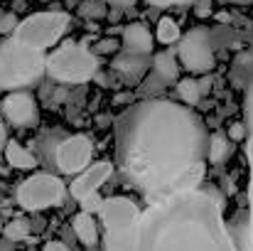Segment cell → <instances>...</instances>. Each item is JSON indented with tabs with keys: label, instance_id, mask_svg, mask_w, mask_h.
<instances>
[{
	"label": "cell",
	"instance_id": "11",
	"mask_svg": "<svg viewBox=\"0 0 253 251\" xmlns=\"http://www.w3.org/2000/svg\"><path fill=\"white\" fill-rule=\"evenodd\" d=\"M138 212H140V207L133 200H128V197H108V200L101 202L96 214H101L103 229H123V227L133 224Z\"/></svg>",
	"mask_w": 253,
	"mask_h": 251
},
{
	"label": "cell",
	"instance_id": "5",
	"mask_svg": "<svg viewBox=\"0 0 253 251\" xmlns=\"http://www.w3.org/2000/svg\"><path fill=\"white\" fill-rule=\"evenodd\" d=\"M96 69H98L96 54L79 42L62 45L49 57H44V74H49L52 82L67 84V86L86 84L96 77Z\"/></svg>",
	"mask_w": 253,
	"mask_h": 251
},
{
	"label": "cell",
	"instance_id": "14",
	"mask_svg": "<svg viewBox=\"0 0 253 251\" xmlns=\"http://www.w3.org/2000/svg\"><path fill=\"white\" fill-rule=\"evenodd\" d=\"M121 52L128 54H153V37L150 30L140 22H133L123 30V40H121Z\"/></svg>",
	"mask_w": 253,
	"mask_h": 251
},
{
	"label": "cell",
	"instance_id": "12",
	"mask_svg": "<svg viewBox=\"0 0 253 251\" xmlns=\"http://www.w3.org/2000/svg\"><path fill=\"white\" fill-rule=\"evenodd\" d=\"M111 172H113V165L106 163V160L84 167V170L79 172V177H77V180L72 182V187H69L72 197H74L77 202H82V200H86V197L98 195V187L111 177Z\"/></svg>",
	"mask_w": 253,
	"mask_h": 251
},
{
	"label": "cell",
	"instance_id": "22",
	"mask_svg": "<svg viewBox=\"0 0 253 251\" xmlns=\"http://www.w3.org/2000/svg\"><path fill=\"white\" fill-rule=\"evenodd\" d=\"M158 37H160V42L163 45H172V42H177L182 35H179V25L172 20V17H163L160 20V25H158Z\"/></svg>",
	"mask_w": 253,
	"mask_h": 251
},
{
	"label": "cell",
	"instance_id": "18",
	"mask_svg": "<svg viewBox=\"0 0 253 251\" xmlns=\"http://www.w3.org/2000/svg\"><path fill=\"white\" fill-rule=\"evenodd\" d=\"M150 64H153V74L165 84V86H169V84L177 82V77H179V67H177V59H174L169 52H160V54H155Z\"/></svg>",
	"mask_w": 253,
	"mask_h": 251
},
{
	"label": "cell",
	"instance_id": "13",
	"mask_svg": "<svg viewBox=\"0 0 253 251\" xmlns=\"http://www.w3.org/2000/svg\"><path fill=\"white\" fill-rule=\"evenodd\" d=\"M153 54H128V52H118L111 62V69L121 77V82L128 86H135L145 79L148 69H150V59Z\"/></svg>",
	"mask_w": 253,
	"mask_h": 251
},
{
	"label": "cell",
	"instance_id": "15",
	"mask_svg": "<svg viewBox=\"0 0 253 251\" xmlns=\"http://www.w3.org/2000/svg\"><path fill=\"white\" fill-rule=\"evenodd\" d=\"M229 77H231L234 86H239V89H246V86L253 82V30H249L246 50L234 57Z\"/></svg>",
	"mask_w": 253,
	"mask_h": 251
},
{
	"label": "cell",
	"instance_id": "4",
	"mask_svg": "<svg viewBox=\"0 0 253 251\" xmlns=\"http://www.w3.org/2000/svg\"><path fill=\"white\" fill-rule=\"evenodd\" d=\"M44 77V52L17 40L0 42V91L37 86Z\"/></svg>",
	"mask_w": 253,
	"mask_h": 251
},
{
	"label": "cell",
	"instance_id": "23",
	"mask_svg": "<svg viewBox=\"0 0 253 251\" xmlns=\"http://www.w3.org/2000/svg\"><path fill=\"white\" fill-rule=\"evenodd\" d=\"M79 17H84V20H101V17H106V2L103 0H84L79 5Z\"/></svg>",
	"mask_w": 253,
	"mask_h": 251
},
{
	"label": "cell",
	"instance_id": "8",
	"mask_svg": "<svg viewBox=\"0 0 253 251\" xmlns=\"http://www.w3.org/2000/svg\"><path fill=\"white\" fill-rule=\"evenodd\" d=\"M244 126H246V155L251 165V182H249V212H241L236 222L229 227L241 251H253V82L244 89Z\"/></svg>",
	"mask_w": 253,
	"mask_h": 251
},
{
	"label": "cell",
	"instance_id": "33",
	"mask_svg": "<svg viewBox=\"0 0 253 251\" xmlns=\"http://www.w3.org/2000/svg\"><path fill=\"white\" fill-rule=\"evenodd\" d=\"M221 2H229V5H251L253 0H221Z\"/></svg>",
	"mask_w": 253,
	"mask_h": 251
},
{
	"label": "cell",
	"instance_id": "16",
	"mask_svg": "<svg viewBox=\"0 0 253 251\" xmlns=\"http://www.w3.org/2000/svg\"><path fill=\"white\" fill-rule=\"evenodd\" d=\"M231 155H234V141H229V136H226V133L214 131V133L209 136L207 160H209L211 165H221V163H226Z\"/></svg>",
	"mask_w": 253,
	"mask_h": 251
},
{
	"label": "cell",
	"instance_id": "7",
	"mask_svg": "<svg viewBox=\"0 0 253 251\" xmlns=\"http://www.w3.org/2000/svg\"><path fill=\"white\" fill-rule=\"evenodd\" d=\"M17 204L27 212H40V209H47V207H57L64 202L67 197V187L64 182L52 175V172H37L27 180L20 182L17 192Z\"/></svg>",
	"mask_w": 253,
	"mask_h": 251
},
{
	"label": "cell",
	"instance_id": "29",
	"mask_svg": "<svg viewBox=\"0 0 253 251\" xmlns=\"http://www.w3.org/2000/svg\"><path fill=\"white\" fill-rule=\"evenodd\" d=\"M150 5H158V7H168V5H184V2H192V0H148Z\"/></svg>",
	"mask_w": 253,
	"mask_h": 251
},
{
	"label": "cell",
	"instance_id": "35",
	"mask_svg": "<svg viewBox=\"0 0 253 251\" xmlns=\"http://www.w3.org/2000/svg\"><path fill=\"white\" fill-rule=\"evenodd\" d=\"M0 229H2V222H0Z\"/></svg>",
	"mask_w": 253,
	"mask_h": 251
},
{
	"label": "cell",
	"instance_id": "31",
	"mask_svg": "<svg viewBox=\"0 0 253 251\" xmlns=\"http://www.w3.org/2000/svg\"><path fill=\"white\" fill-rule=\"evenodd\" d=\"M103 2H111L113 7H130L135 0H103Z\"/></svg>",
	"mask_w": 253,
	"mask_h": 251
},
{
	"label": "cell",
	"instance_id": "24",
	"mask_svg": "<svg viewBox=\"0 0 253 251\" xmlns=\"http://www.w3.org/2000/svg\"><path fill=\"white\" fill-rule=\"evenodd\" d=\"M163 89H168V86L160 82V79H158L155 74H150V77H148V79L143 82V94H145V96H158V94H160Z\"/></svg>",
	"mask_w": 253,
	"mask_h": 251
},
{
	"label": "cell",
	"instance_id": "19",
	"mask_svg": "<svg viewBox=\"0 0 253 251\" xmlns=\"http://www.w3.org/2000/svg\"><path fill=\"white\" fill-rule=\"evenodd\" d=\"M74 232H77V237H79V242L84 247H96V242H98V227L93 222V214L79 212L74 217Z\"/></svg>",
	"mask_w": 253,
	"mask_h": 251
},
{
	"label": "cell",
	"instance_id": "21",
	"mask_svg": "<svg viewBox=\"0 0 253 251\" xmlns=\"http://www.w3.org/2000/svg\"><path fill=\"white\" fill-rule=\"evenodd\" d=\"M2 237L7 239V242H22V239H27V234H30V224L25 222V219H12L10 224H5L2 229Z\"/></svg>",
	"mask_w": 253,
	"mask_h": 251
},
{
	"label": "cell",
	"instance_id": "32",
	"mask_svg": "<svg viewBox=\"0 0 253 251\" xmlns=\"http://www.w3.org/2000/svg\"><path fill=\"white\" fill-rule=\"evenodd\" d=\"M44 251H69V249H67L62 242H49V244L44 247Z\"/></svg>",
	"mask_w": 253,
	"mask_h": 251
},
{
	"label": "cell",
	"instance_id": "20",
	"mask_svg": "<svg viewBox=\"0 0 253 251\" xmlns=\"http://www.w3.org/2000/svg\"><path fill=\"white\" fill-rule=\"evenodd\" d=\"M177 96L184 101V106H197L199 99H202V91H199V84L194 79H182L177 84Z\"/></svg>",
	"mask_w": 253,
	"mask_h": 251
},
{
	"label": "cell",
	"instance_id": "27",
	"mask_svg": "<svg viewBox=\"0 0 253 251\" xmlns=\"http://www.w3.org/2000/svg\"><path fill=\"white\" fill-rule=\"evenodd\" d=\"M246 138V126L244 123H234L229 128V141H244Z\"/></svg>",
	"mask_w": 253,
	"mask_h": 251
},
{
	"label": "cell",
	"instance_id": "25",
	"mask_svg": "<svg viewBox=\"0 0 253 251\" xmlns=\"http://www.w3.org/2000/svg\"><path fill=\"white\" fill-rule=\"evenodd\" d=\"M15 27H17V15L2 12V15H0V35H12Z\"/></svg>",
	"mask_w": 253,
	"mask_h": 251
},
{
	"label": "cell",
	"instance_id": "34",
	"mask_svg": "<svg viewBox=\"0 0 253 251\" xmlns=\"http://www.w3.org/2000/svg\"><path fill=\"white\" fill-rule=\"evenodd\" d=\"M0 251H12V242L2 239V242H0Z\"/></svg>",
	"mask_w": 253,
	"mask_h": 251
},
{
	"label": "cell",
	"instance_id": "28",
	"mask_svg": "<svg viewBox=\"0 0 253 251\" xmlns=\"http://www.w3.org/2000/svg\"><path fill=\"white\" fill-rule=\"evenodd\" d=\"M194 10H197L199 17H207V15L211 12V2H209V0H197V7H194Z\"/></svg>",
	"mask_w": 253,
	"mask_h": 251
},
{
	"label": "cell",
	"instance_id": "26",
	"mask_svg": "<svg viewBox=\"0 0 253 251\" xmlns=\"http://www.w3.org/2000/svg\"><path fill=\"white\" fill-rule=\"evenodd\" d=\"M118 47H121V45H118L116 40H111V37H108V40H103V42H98V45H96V47H93L91 52H93V54L98 57V54H111V52H116Z\"/></svg>",
	"mask_w": 253,
	"mask_h": 251
},
{
	"label": "cell",
	"instance_id": "9",
	"mask_svg": "<svg viewBox=\"0 0 253 251\" xmlns=\"http://www.w3.org/2000/svg\"><path fill=\"white\" fill-rule=\"evenodd\" d=\"M91 155H93V143L86 136H64L57 141L52 160L59 172L79 175L84 167L91 165Z\"/></svg>",
	"mask_w": 253,
	"mask_h": 251
},
{
	"label": "cell",
	"instance_id": "36",
	"mask_svg": "<svg viewBox=\"0 0 253 251\" xmlns=\"http://www.w3.org/2000/svg\"><path fill=\"white\" fill-rule=\"evenodd\" d=\"M0 15H2V12H0Z\"/></svg>",
	"mask_w": 253,
	"mask_h": 251
},
{
	"label": "cell",
	"instance_id": "17",
	"mask_svg": "<svg viewBox=\"0 0 253 251\" xmlns=\"http://www.w3.org/2000/svg\"><path fill=\"white\" fill-rule=\"evenodd\" d=\"M2 153H5V160H7V165L10 167H17V170H32V167L37 165L35 153L27 151L25 146H20L17 141H7L5 148H2Z\"/></svg>",
	"mask_w": 253,
	"mask_h": 251
},
{
	"label": "cell",
	"instance_id": "2",
	"mask_svg": "<svg viewBox=\"0 0 253 251\" xmlns=\"http://www.w3.org/2000/svg\"><path fill=\"white\" fill-rule=\"evenodd\" d=\"M106 251H241L224 222V195L214 185L179 187L138 212L123 229H103Z\"/></svg>",
	"mask_w": 253,
	"mask_h": 251
},
{
	"label": "cell",
	"instance_id": "6",
	"mask_svg": "<svg viewBox=\"0 0 253 251\" xmlns=\"http://www.w3.org/2000/svg\"><path fill=\"white\" fill-rule=\"evenodd\" d=\"M69 20L72 17L67 12H57V10L35 12V15L25 17L22 22H17V27L12 30V40H17V42H22L32 50L44 52L47 47L59 42V37L69 27Z\"/></svg>",
	"mask_w": 253,
	"mask_h": 251
},
{
	"label": "cell",
	"instance_id": "1",
	"mask_svg": "<svg viewBox=\"0 0 253 251\" xmlns=\"http://www.w3.org/2000/svg\"><path fill=\"white\" fill-rule=\"evenodd\" d=\"M207 151V126L184 103L148 99L116 121L118 170L145 200L204 182Z\"/></svg>",
	"mask_w": 253,
	"mask_h": 251
},
{
	"label": "cell",
	"instance_id": "30",
	"mask_svg": "<svg viewBox=\"0 0 253 251\" xmlns=\"http://www.w3.org/2000/svg\"><path fill=\"white\" fill-rule=\"evenodd\" d=\"M5 143H7V131H5V123H2V118H0V155H2V148H5Z\"/></svg>",
	"mask_w": 253,
	"mask_h": 251
},
{
	"label": "cell",
	"instance_id": "3",
	"mask_svg": "<svg viewBox=\"0 0 253 251\" xmlns=\"http://www.w3.org/2000/svg\"><path fill=\"white\" fill-rule=\"evenodd\" d=\"M246 40H249V30H236V27H226V25L194 27L179 42V59L189 72L204 74L214 67L216 52L221 47L241 45Z\"/></svg>",
	"mask_w": 253,
	"mask_h": 251
},
{
	"label": "cell",
	"instance_id": "10",
	"mask_svg": "<svg viewBox=\"0 0 253 251\" xmlns=\"http://www.w3.org/2000/svg\"><path fill=\"white\" fill-rule=\"evenodd\" d=\"M2 116L15 128H32L40 121V106H37V101H35L32 94H27V91H12L2 101Z\"/></svg>",
	"mask_w": 253,
	"mask_h": 251
}]
</instances>
